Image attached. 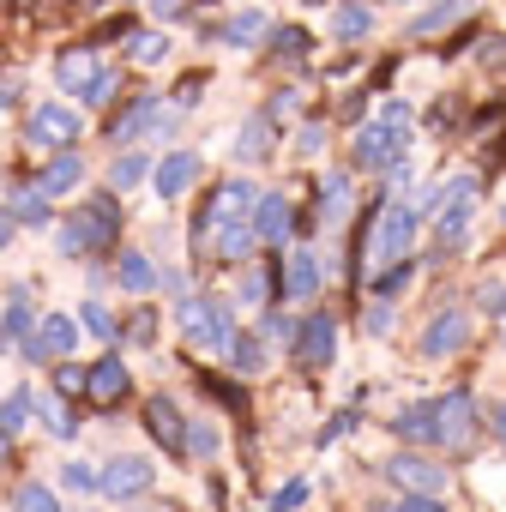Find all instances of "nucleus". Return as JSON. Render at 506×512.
<instances>
[{
    "mask_svg": "<svg viewBox=\"0 0 506 512\" xmlns=\"http://www.w3.org/2000/svg\"><path fill=\"white\" fill-rule=\"evenodd\" d=\"M79 181H85V163H79V157L67 151V157H55V163H49V169L37 175V193H43V199H61V193H73Z\"/></svg>",
    "mask_w": 506,
    "mask_h": 512,
    "instance_id": "5701e85b",
    "label": "nucleus"
},
{
    "mask_svg": "<svg viewBox=\"0 0 506 512\" xmlns=\"http://www.w3.org/2000/svg\"><path fill=\"white\" fill-rule=\"evenodd\" d=\"M37 410H43V422H49V434H61V440H67V434H73V428H79V422H73V416H67V404H61V398H43V404H37Z\"/></svg>",
    "mask_w": 506,
    "mask_h": 512,
    "instance_id": "a19ab883",
    "label": "nucleus"
},
{
    "mask_svg": "<svg viewBox=\"0 0 506 512\" xmlns=\"http://www.w3.org/2000/svg\"><path fill=\"white\" fill-rule=\"evenodd\" d=\"M368 332H374V338H386V332H392V308H386V302H374V308H368Z\"/></svg>",
    "mask_w": 506,
    "mask_h": 512,
    "instance_id": "de8ad7c7",
    "label": "nucleus"
},
{
    "mask_svg": "<svg viewBox=\"0 0 506 512\" xmlns=\"http://www.w3.org/2000/svg\"><path fill=\"white\" fill-rule=\"evenodd\" d=\"M272 133H278L272 115H247V121H241V139H235V157H241V163H260V157L272 151Z\"/></svg>",
    "mask_w": 506,
    "mask_h": 512,
    "instance_id": "412c9836",
    "label": "nucleus"
},
{
    "mask_svg": "<svg viewBox=\"0 0 506 512\" xmlns=\"http://www.w3.org/2000/svg\"><path fill=\"white\" fill-rule=\"evenodd\" d=\"M31 416H37V392H31V386H19L7 404H0V428H7V434H19Z\"/></svg>",
    "mask_w": 506,
    "mask_h": 512,
    "instance_id": "7c9ffc66",
    "label": "nucleus"
},
{
    "mask_svg": "<svg viewBox=\"0 0 506 512\" xmlns=\"http://www.w3.org/2000/svg\"><path fill=\"white\" fill-rule=\"evenodd\" d=\"M79 320H85V332H91V338H103V344L115 338V320H109V308H103V302H85V314H79Z\"/></svg>",
    "mask_w": 506,
    "mask_h": 512,
    "instance_id": "ea45409f",
    "label": "nucleus"
},
{
    "mask_svg": "<svg viewBox=\"0 0 506 512\" xmlns=\"http://www.w3.org/2000/svg\"><path fill=\"white\" fill-rule=\"evenodd\" d=\"M386 7H398V0H386Z\"/></svg>",
    "mask_w": 506,
    "mask_h": 512,
    "instance_id": "680f3d73",
    "label": "nucleus"
},
{
    "mask_svg": "<svg viewBox=\"0 0 506 512\" xmlns=\"http://www.w3.org/2000/svg\"><path fill=\"white\" fill-rule=\"evenodd\" d=\"M97 67H103V61H97V49H67V55L55 61V79H61V85L79 97V91H85V79H91Z\"/></svg>",
    "mask_w": 506,
    "mask_h": 512,
    "instance_id": "393cba45",
    "label": "nucleus"
},
{
    "mask_svg": "<svg viewBox=\"0 0 506 512\" xmlns=\"http://www.w3.org/2000/svg\"><path fill=\"white\" fill-rule=\"evenodd\" d=\"M464 338H470V314L464 308H440L428 320V332H422V356H452V350H464Z\"/></svg>",
    "mask_w": 506,
    "mask_h": 512,
    "instance_id": "f8f14e48",
    "label": "nucleus"
},
{
    "mask_svg": "<svg viewBox=\"0 0 506 512\" xmlns=\"http://www.w3.org/2000/svg\"><path fill=\"white\" fill-rule=\"evenodd\" d=\"M79 344V326H73V314H49V320H37V332L25 338V362H49V356H67Z\"/></svg>",
    "mask_w": 506,
    "mask_h": 512,
    "instance_id": "6e6552de",
    "label": "nucleus"
},
{
    "mask_svg": "<svg viewBox=\"0 0 506 512\" xmlns=\"http://www.w3.org/2000/svg\"><path fill=\"white\" fill-rule=\"evenodd\" d=\"M151 13H157V19H181V13H187V0H151Z\"/></svg>",
    "mask_w": 506,
    "mask_h": 512,
    "instance_id": "603ef678",
    "label": "nucleus"
},
{
    "mask_svg": "<svg viewBox=\"0 0 506 512\" xmlns=\"http://www.w3.org/2000/svg\"><path fill=\"white\" fill-rule=\"evenodd\" d=\"M187 446H193L199 458H217V428H211V422H187Z\"/></svg>",
    "mask_w": 506,
    "mask_h": 512,
    "instance_id": "79ce46f5",
    "label": "nucleus"
},
{
    "mask_svg": "<svg viewBox=\"0 0 506 512\" xmlns=\"http://www.w3.org/2000/svg\"><path fill=\"white\" fill-rule=\"evenodd\" d=\"M139 512H157V506H139Z\"/></svg>",
    "mask_w": 506,
    "mask_h": 512,
    "instance_id": "052dcab7",
    "label": "nucleus"
},
{
    "mask_svg": "<svg viewBox=\"0 0 506 512\" xmlns=\"http://www.w3.org/2000/svg\"><path fill=\"white\" fill-rule=\"evenodd\" d=\"M127 338H133V344H151V338H157V314H151V308H139V314L127 320Z\"/></svg>",
    "mask_w": 506,
    "mask_h": 512,
    "instance_id": "37998d69",
    "label": "nucleus"
},
{
    "mask_svg": "<svg viewBox=\"0 0 506 512\" xmlns=\"http://www.w3.org/2000/svg\"><path fill=\"white\" fill-rule=\"evenodd\" d=\"M253 199H260V187H253V181H223V187L205 199V211H199V241H205V229H217V223L253 217Z\"/></svg>",
    "mask_w": 506,
    "mask_h": 512,
    "instance_id": "423d86ee",
    "label": "nucleus"
},
{
    "mask_svg": "<svg viewBox=\"0 0 506 512\" xmlns=\"http://www.w3.org/2000/svg\"><path fill=\"white\" fill-rule=\"evenodd\" d=\"M386 476H392L404 494H440V482H446V476H440L428 458H416V452H398V458L386 464Z\"/></svg>",
    "mask_w": 506,
    "mask_h": 512,
    "instance_id": "2eb2a0df",
    "label": "nucleus"
},
{
    "mask_svg": "<svg viewBox=\"0 0 506 512\" xmlns=\"http://www.w3.org/2000/svg\"><path fill=\"white\" fill-rule=\"evenodd\" d=\"M476 302H482V308H500V302H506V284H500V278H488V284H482V296H476Z\"/></svg>",
    "mask_w": 506,
    "mask_h": 512,
    "instance_id": "3c124183",
    "label": "nucleus"
},
{
    "mask_svg": "<svg viewBox=\"0 0 506 512\" xmlns=\"http://www.w3.org/2000/svg\"><path fill=\"white\" fill-rule=\"evenodd\" d=\"M157 109H163L157 97H133V103H127V109H121V115L109 121V139H115V145H133V139H145V133H151V115H157Z\"/></svg>",
    "mask_w": 506,
    "mask_h": 512,
    "instance_id": "f3484780",
    "label": "nucleus"
},
{
    "mask_svg": "<svg viewBox=\"0 0 506 512\" xmlns=\"http://www.w3.org/2000/svg\"><path fill=\"white\" fill-rule=\"evenodd\" d=\"M13 217L19 223H49V199L31 187V193H13Z\"/></svg>",
    "mask_w": 506,
    "mask_h": 512,
    "instance_id": "e433bc0d",
    "label": "nucleus"
},
{
    "mask_svg": "<svg viewBox=\"0 0 506 512\" xmlns=\"http://www.w3.org/2000/svg\"><path fill=\"white\" fill-rule=\"evenodd\" d=\"M320 145H326V127H320V121H308V127H302V139H296V151H302V157H314Z\"/></svg>",
    "mask_w": 506,
    "mask_h": 512,
    "instance_id": "49530a36",
    "label": "nucleus"
},
{
    "mask_svg": "<svg viewBox=\"0 0 506 512\" xmlns=\"http://www.w3.org/2000/svg\"><path fill=\"white\" fill-rule=\"evenodd\" d=\"M85 374H91V368H79V362H61V368H55V386H61V392H85Z\"/></svg>",
    "mask_w": 506,
    "mask_h": 512,
    "instance_id": "a18cd8bd",
    "label": "nucleus"
},
{
    "mask_svg": "<svg viewBox=\"0 0 506 512\" xmlns=\"http://www.w3.org/2000/svg\"><path fill=\"white\" fill-rule=\"evenodd\" d=\"M151 482H157V470H151V458H139V452L115 458V464L97 476V488H103V494H115V500H133V494H145Z\"/></svg>",
    "mask_w": 506,
    "mask_h": 512,
    "instance_id": "1a4fd4ad",
    "label": "nucleus"
},
{
    "mask_svg": "<svg viewBox=\"0 0 506 512\" xmlns=\"http://www.w3.org/2000/svg\"><path fill=\"white\" fill-rule=\"evenodd\" d=\"M332 350H338V320H326V314L302 320V332H296V362H302V368H326Z\"/></svg>",
    "mask_w": 506,
    "mask_h": 512,
    "instance_id": "ddd939ff",
    "label": "nucleus"
},
{
    "mask_svg": "<svg viewBox=\"0 0 506 512\" xmlns=\"http://www.w3.org/2000/svg\"><path fill=\"white\" fill-rule=\"evenodd\" d=\"M302 500H308V482H290V488H278V494H272V506H266V512H296Z\"/></svg>",
    "mask_w": 506,
    "mask_h": 512,
    "instance_id": "c03bdc74",
    "label": "nucleus"
},
{
    "mask_svg": "<svg viewBox=\"0 0 506 512\" xmlns=\"http://www.w3.org/2000/svg\"><path fill=\"white\" fill-rule=\"evenodd\" d=\"M290 223H296V205H290L284 193H266V199H253V235H260L266 247H278V241L290 235Z\"/></svg>",
    "mask_w": 506,
    "mask_h": 512,
    "instance_id": "4468645a",
    "label": "nucleus"
},
{
    "mask_svg": "<svg viewBox=\"0 0 506 512\" xmlns=\"http://www.w3.org/2000/svg\"><path fill=\"white\" fill-rule=\"evenodd\" d=\"M85 392H91V404H121V398H127V368H121V356H103V362L85 374Z\"/></svg>",
    "mask_w": 506,
    "mask_h": 512,
    "instance_id": "a211bd4d",
    "label": "nucleus"
},
{
    "mask_svg": "<svg viewBox=\"0 0 506 512\" xmlns=\"http://www.w3.org/2000/svg\"><path fill=\"white\" fill-rule=\"evenodd\" d=\"M434 440L452 446V452L476 440V398H470V392H446V398L434 404Z\"/></svg>",
    "mask_w": 506,
    "mask_h": 512,
    "instance_id": "39448f33",
    "label": "nucleus"
},
{
    "mask_svg": "<svg viewBox=\"0 0 506 512\" xmlns=\"http://www.w3.org/2000/svg\"><path fill=\"white\" fill-rule=\"evenodd\" d=\"M115 284H121V290H133V296H145V290L157 284V266L145 260V253H133V247H127L121 260H115Z\"/></svg>",
    "mask_w": 506,
    "mask_h": 512,
    "instance_id": "bb28decb",
    "label": "nucleus"
},
{
    "mask_svg": "<svg viewBox=\"0 0 506 512\" xmlns=\"http://www.w3.org/2000/svg\"><path fill=\"white\" fill-rule=\"evenodd\" d=\"M7 326H13V338H19V344L37 332V314H31V290H25V284L7 296Z\"/></svg>",
    "mask_w": 506,
    "mask_h": 512,
    "instance_id": "72a5a7b5",
    "label": "nucleus"
},
{
    "mask_svg": "<svg viewBox=\"0 0 506 512\" xmlns=\"http://www.w3.org/2000/svg\"><path fill=\"white\" fill-rule=\"evenodd\" d=\"M314 290H320V260H314V247H296L290 266H284V296L290 302H308Z\"/></svg>",
    "mask_w": 506,
    "mask_h": 512,
    "instance_id": "6ab92c4d",
    "label": "nucleus"
},
{
    "mask_svg": "<svg viewBox=\"0 0 506 512\" xmlns=\"http://www.w3.org/2000/svg\"><path fill=\"white\" fill-rule=\"evenodd\" d=\"M494 332H500V344H506V308H500V326H494Z\"/></svg>",
    "mask_w": 506,
    "mask_h": 512,
    "instance_id": "6e6d98bb",
    "label": "nucleus"
},
{
    "mask_svg": "<svg viewBox=\"0 0 506 512\" xmlns=\"http://www.w3.org/2000/svg\"><path fill=\"white\" fill-rule=\"evenodd\" d=\"M61 488H73V494H91V488H97V470H91L85 458H73V464H61Z\"/></svg>",
    "mask_w": 506,
    "mask_h": 512,
    "instance_id": "4c0bfd02",
    "label": "nucleus"
},
{
    "mask_svg": "<svg viewBox=\"0 0 506 512\" xmlns=\"http://www.w3.org/2000/svg\"><path fill=\"white\" fill-rule=\"evenodd\" d=\"M302 7H320V0H302Z\"/></svg>",
    "mask_w": 506,
    "mask_h": 512,
    "instance_id": "13d9d810",
    "label": "nucleus"
},
{
    "mask_svg": "<svg viewBox=\"0 0 506 512\" xmlns=\"http://www.w3.org/2000/svg\"><path fill=\"white\" fill-rule=\"evenodd\" d=\"M464 7H470V0H428V7L410 19V31H404V37H434V31H446Z\"/></svg>",
    "mask_w": 506,
    "mask_h": 512,
    "instance_id": "b1692460",
    "label": "nucleus"
},
{
    "mask_svg": "<svg viewBox=\"0 0 506 512\" xmlns=\"http://www.w3.org/2000/svg\"><path fill=\"white\" fill-rule=\"evenodd\" d=\"M410 278H416V266H398V260H392V266H386V272L374 278V296H398V290H404Z\"/></svg>",
    "mask_w": 506,
    "mask_h": 512,
    "instance_id": "58836bf2",
    "label": "nucleus"
},
{
    "mask_svg": "<svg viewBox=\"0 0 506 512\" xmlns=\"http://www.w3.org/2000/svg\"><path fill=\"white\" fill-rule=\"evenodd\" d=\"M416 205H404V199H392L386 211H380V229H374V241H368V253H380V260H398V253L410 247V235H416Z\"/></svg>",
    "mask_w": 506,
    "mask_h": 512,
    "instance_id": "0eeeda50",
    "label": "nucleus"
},
{
    "mask_svg": "<svg viewBox=\"0 0 506 512\" xmlns=\"http://www.w3.org/2000/svg\"><path fill=\"white\" fill-rule=\"evenodd\" d=\"M0 350H7V332H0Z\"/></svg>",
    "mask_w": 506,
    "mask_h": 512,
    "instance_id": "4d7b16f0",
    "label": "nucleus"
},
{
    "mask_svg": "<svg viewBox=\"0 0 506 512\" xmlns=\"http://www.w3.org/2000/svg\"><path fill=\"white\" fill-rule=\"evenodd\" d=\"M494 434H500V446H506V404L494 410Z\"/></svg>",
    "mask_w": 506,
    "mask_h": 512,
    "instance_id": "5fc2aeb1",
    "label": "nucleus"
},
{
    "mask_svg": "<svg viewBox=\"0 0 506 512\" xmlns=\"http://www.w3.org/2000/svg\"><path fill=\"white\" fill-rule=\"evenodd\" d=\"M199 151H169L157 169H151V187L163 193V199H181V193H193V181H199Z\"/></svg>",
    "mask_w": 506,
    "mask_h": 512,
    "instance_id": "9b49d317",
    "label": "nucleus"
},
{
    "mask_svg": "<svg viewBox=\"0 0 506 512\" xmlns=\"http://www.w3.org/2000/svg\"><path fill=\"white\" fill-rule=\"evenodd\" d=\"M85 133V121H79V109H67V103H37L31 115H25V145H37V151H61V145H73Z\"/></svg>",
    "mask_w": 506,
    "mask_h": 512,
    "instance_id": "20e7f679",
    "label": "nucleus"
},
{
    "mask_svg": "<svg viewBox=\"0 0 506 512\" xmlns=\"http://www.w3.org/2000/svg\"><path fill=\"white\" fill-rule=\"evenodd\" d=\"M13 512H61V500H55V488H43V482H19V488H13Z\"/></svg>",
    "mask_w": 506,
    "mask_h": 512,
    "instance_id": "f704fd0d",
    "label": "nucleus"
},
{
    "mask_svg": "<svg viewBox=\"0 0 506 512\" xmlns=\"http://www.w3.org/2000/svg\"><path fill=\"white\" fill-rule=\"evenodd\" d=\"M266 31H272L266 7H241V13H229L223 25H211V37H217L223 49H260V43H266Z\"/></svg>",
    "mask_w": 506,
    "mask_h": 512,
    "instance_id": "9d476101",
    "label": "nucleus"
},
{
    "mask_svg": "<svg viewBox=\"0 0 506 512\" xmlns=\"http://www.w3.org/2000/svg\"><path fill=\"white\" fill-rule=\"evenodd\" d=\"M229 356H235V374H260V368H266V338L247 332V338L229 344Z\"/></svg>",
    "mask_w": 506,
    "mask_h": 512,
    "instance_id": "2f4dec72",
    "label": "nucleus"
},
{
    "mask_svg": "<svg viewBox=\"0 0 506 512\" xmlns=\"http://www.w3.org/2000/svg\"><path fill=\"white\" fill-rule=\"evenodd\" d=\"M7 464H13V434L0 428V476H7Z\"/></svg>",
    "mask_w": 506,
    "mask_h": 512,
    "instance_id": "864d4df0",
    "label": "nucleus"
},
{
    "mask_svg": "<svg viewBox=\"0 0 506 512\" xmlns=\"http://www.w3.org/2000/svg\"><path fill=\"white\" fill-rule=\"evenodd\" d=\"M115 85H121V73H115V67H97V73L85 79L79 103H85V109H103V103H115Z\"/></svg>",
    "mask_w": 506,
    "mask_h": 512,
    "instance_id": "473e14b6",
    "label": "nucleus"
},
{
    "mask_svg": "<svg viewBox=\"0 0 506 512\" xmlns=\"http://www.w3.org/2000/svg\"><path fill=\"white\" fill-rule=\"evenodd\" d=\"M500 223H506V205H500Z\"/></svg>",
    "mask_w": 506,
    "mask_h": 512,
    "instance_id": "bf43d9fd",
    "label": "nucleus"
},
{
    "mask_svg": "<svg viewBox=\"0 0 506 512\" xmlns=\"http://www.w3.org/2000/svg\"><path fill=\"white\" fill-rule=\"evenodd\" d=\"M115 229H121L115 199H91V205H79V217H73L55 241H61V253H91V247H109Z\"/></svg>",
    "mask_w": 506,
    "mask_h": 512,
    "instance_id": "7ed1b4c3",
    "label": "nucleus"
},
{
    "mask_svg": "<svg viewBox=\"0 0 506 512\" xmlns=\"http://www.w3.org/2000/svg\"><path fill=\"white\" fill-rule=\"evenodd\" d=\"M332 37H338V43H368V37H374V7L344 0V7L332 13Z\"/></svg>",
    "mask_w": 506,
    "mask_h": 512,
    "instance_id": "aec40b11",
    "label": "nucleus"
},
{
    "mask_svg": "<svg viewBox=\"0 0 506 512\" xmlns=\"http://www.w3.org/2000/svg\"><path fill=\"white\" fill-rule=\"evenodd\" d=\"M145 175H151V157H139V151H121V157L109 163V187H115V193H127V187H139Z\"/></svg>",
    "mask_w": 506,
    "mask_h": 512,
    "instance_id": "cd10ccee",
    "label": "nucleus"
},
{
    "mask_svg": "<svg viewBox=\"0 0 506 512\" xmlns=\"http://www.w3.org/2000/svg\"><path fill=\"white\" fill-rule=\"evenodd\" d=\"M404 151H410V127H404V121H386V115L362 121V127H356V139H350L356 169H386V163H398Z\"/></svg>",
    "mask_w": 506,
    "mask_h": 512,
    "instance_id": "f03ea898",
    "label": "nucleus"
},
{
    "mask_svg": "<svg viewBox=\"0 0 506 512\" xmlns=\"http://www.w3.org/2000/svg\"><path fill=\"white\" fill-rule=\"evenodd\" d=\"M145 422H151V434H157L163 446H181V440H187V422H181V410H175L169 398H151V404H145Z\"/></svg>",
    "mask_w": 506,
    "mask_h": 512,
    "instance_id": "a878e982",
    "label": "nucleus"
},
{
    "mask_svg": "<svg viewBox=\"0 0 506 512\" xmlns=\"http://www.w3.org/2000/svg\"><path fill=\"white\" fill-rule=\"evenodd\" d=\"M392 428H398V440H434V404H404Z\"/></svg>",
    "mask_w": 506,
    "mask_h": 512,
    "instance_id": "c756f323",
    "label": "nucleus"
},
{
    "mask_svg": "<svg viewBox=\"0 0 506 512\" xmlns=\"http://www.w3.org/2000/svg\"><path fill=\"white\" fill-rule=\"evenodd\" d=\"M175 326H181V338H187V344H199V350H211V356H229V344H235L229 302H217V296H181Z\"/></svg>",
    "mask_w": 506,
    "mask_h": 512,
    "instance_id": "f257e3e1",
    "label": "nucleus"
},
{
    "mask_svg": "<svg viewBox=\"0 0 506 512\" xmlns=\"http://www.w3.org/2000/svg\"><path fill=\"white\" fill-rule=\"evenodd\" d=\"M344 205H350V175H344V169H332V175L320 181V217H326V223H338V217H344Z\"/></svg>",
    "mask_w": 506,
    "mask_h": 512,
    "instance_id": "c85d7f7f",
    "label": "nucleus"
},
{
    "mask_svg": "<svg viewBox=\"0 0 506 512\" xmlns=\"http://www.w3.org/2000/svg\"><path fill=\"white\" fill-rule=\"evenodd\" d=\"M127 55H133L139 67H157V61L169 55V37H163V31H133V43H127Z\"/></svg>",
    "mask_w": 506,
    "mask_h": 512,
    "instance_id": "c9c22d12",
    "label": "nucleus"
},
{
    "mask_svg": "<svg viewBox=\"0 0 506 512\" xmlns=\"http://www.w3.org/2000/svg\"><path fill=\"white\" fill-rule=\"evenodd\" d=\"M266 55H272V61H308V55H314V37H308L302 25H272V31H266Z\"/></svg>",
    "mask_w": 506,
    "mask_h": 512,
    "instance_id": "4be33fe9",
    "label": "nucleus"
},
{
    "mask_svg": "<svg viewBox=\"0 0 506 512\" xmlns=\"http://www.w3.org/2000/svg\"><path fill=\"white\" fill-rule=\"evenodd\" d=\"M241 302H266V272H253V278H241Z\"/></svg>",
    "mask_w": 506,
    "mask_h": 512,
    "instance_id": "8fccbe9b",
    "label": "nucleus"
},
{
    "mask_svg": "<svg viewBox=\"0 0 506 512\" xmlns=\"http://www.w3.org/2000/svg\"><path fill=\"white\" fill-rule=\"evenodd\" d=\"M398 512H440V500H434V494H404Z\"/></svg>",
    "mask_w": 506,
    "mask_h": 512,
    "instance_id": "09e8293b",
    "label": "nucleus"
},
{
    "mask_svg": "<svg viewBox=\"0 0 506 512\" xmlns=\"http://www.w3.org/2000/svg\"><path fill=\"white\" fill-rule=\"evenodd\" d=\"M253 241H260V235H253V217H241V223H217V235L205 247L217 253L223 266H235V260H247V253H253Z\"/></svg>",
    "mask_w": 506,
    "mask_h": 512,
    "instance_id": "dca6fc26",
    "label": "nucleus"
}]
</instances>
